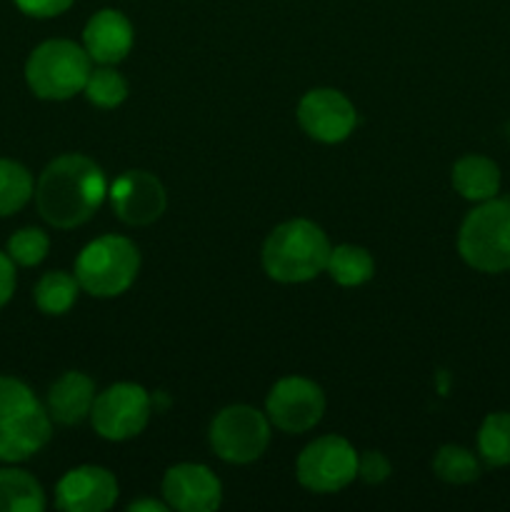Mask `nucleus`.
Segmentation results:
<instances>
[{
    "label": "nucleus",
    "mask_w": 510,
    "mask_h": 512,
    "mask_svg": "<svg viewBox=\"0 0 510 512\" xmlns=\"http://www.w3.org/2000/svg\"><path fill=\"white\" fill-rule=\"evenodd\" d=\"M105 193L108 185L100 165L85 155L68 153L55 158L40 173L35 185V203L45 223L70 230L90 220V215L103 203Z\"/></svg>",
    "instance_id": "1"
},
{
    "label": "nucleus",
    "mask_w": 510,
    "mask_h": 512,
    "mask_svg": "<svg viewBox=\"0 0 510 512\" xmlns=\"http://www.w3.org/2000/svg\"><path fill=\"white\" fill-rule=\"evenodd\" d=\"M50 415L18 378L0 375V463H23L50 440Z\"/></svg>",
    "instance_id": "2"
},
{
    "label": "nucleus",
    "mask_w": 510,
    "mask_h": 512,
    "mask_svg": "<svg viewBox=\"0 0 510 512\" xmlns=\"http://www.w3.org/2000/svg\"><path fill=\"white\" fill-rule=\"evenodd\" d=\"M330 243L310 220H288L268 235L263 245V268L278 283H305L325 270Z\"/></svg>",
    "instance_id": "3"
},
{
    "label": "nucleus",
    "mask_w": 510,
    "mask_h": 512,
    "mask_svg": "<svg viewBox=\"0 0 510 512\" xmlns=\"http://www.w3.org/2000/svg\"><path fill=\"white\" fill-rule=\"evenodd\" d=\"M458 253L480 273L510 270V200L490 198L470 210L458 233Z\"/></svg>",
    "instance_id": "4"
},
{
    "label": "nucleus",
    "mask_w": 510,
    "mask_h": 512,
    "mask_svg": "<svg viewBox=\"0 0 510 512\" xmlns=\"http://www.w3.org/2000/svg\"><path fill=\"white\" fill-rule=\"evenodd\" d=\"M140 270L135 243L120 235H103L80 250L75 260V280L95 298H115L133 285Z\"/></svg>",
    "instance_id": "5"
},
{
    "label": "nucleus",
    "mask_w": 510,
    "mask_h": 512,
    "mask_svg": "<svg viewBox=\"0 0 510 512\" xmlns=\"http://www.w3.org/2000/svg\"><path fill=\"white\" fill-rule=\"evenodd\" d=\"M90 55L73 40H45L25 63V80L43 100H68L85 90Z\"/></svg>",
    "instance_id": "6"
},
{
    "label": "nucleus",
    "mask_w": 510,
    "mask_h": 512,
    "mask_svg": "<svg viewBox=\"0 0 510 512\" xmlns=\"http://www.w3.org/2000/svg\"><path fill=\"white\" fill-rule=\"evenodd\" d=\"M268 440V420L250 405H230L210 423V445L225 463H253L265 453Z\"/></svg>",
    "instance_id": "7"
},
{
    "label": "nucleus",
    "mask_w": 510,
    "mask_h": 512,
    "mask_svg": "<svg viewBox=\"0 0 510 512\" xmlns=\"http://www.w3.org/2000/svg\"><path fill=\"white\" fill-rule=\"evenodd\" d=\"M295 475L313 493H338L358 475V453L345 438L325 435L300 453Z\"/></svg>",
    "instance_id": "8"
},
{
    "label": "nucleus",
    "mask_w": 510,
    "mask_h": 512,
    "mask_svg": "<svg viewBox=\"0 0 510 512\" xmlns=\"http://www.w3.org/2000/svg\"><path fill=\"white\" fill-rule=\"evenodd\" d=\"M90 420L100 438L128 440L145 430L150 420V395L135 383L110 385L100 395H95Z\"/></svg>",
    "instance_id": "9"
},
{
    "label": "nucleus",
    "mask_w": 510,
    "mask_h": 512,
    "mask_svg": "<svg viewBox=\"0 0 510 512\" xmlns=\"http://www.w3.org/2000/svg\"><path fill=\"white\" fill-rule=\"evenodd\" d=\"M268 418L283 433H305L315 428L325 413V395L313 380L290 378L278 380L268 395Z\"/></svg>",
    "instance_id": "10"
},
{
    "label": "nucleus",
    "mask_w": 510,
    "mask_h": 512,
    "mask_svg": "<svg viewBox=\"0 0 510 512\" xmlns=\"http://www.w3.org/2000/svg\"><path fill=\"white\" fill-rule=\"evenodd\" d=\"M298 123L313 140L340 143L358 125V113L340 90L315 88L300 100Z\"/></svg>",
    "instance_id": "11"
},
{
    "label": "nucleus",
    "mask_w": 510,
    "mask_h": 512,
    "mask_svg": "<svg viewBox=\"0 0 510 512\" xmlns=\"http://www.w3.org/2000/svg\"><path fill=\"white\" fill-rule=\"evenodd\" d=\"M118 500V480L98 465L68 470L55 488V505L68 512H103Z\"/></svg>",
    "instance_id": "12"
},
{
    "label": "nucleus",
    "mask_w": 510,
    "mask_h": 512,
    "mask_svg": "<svg viewBox=\"0 0 510 512\" xmlns=\"http://www.w3.org/2000/svg\"><path fill=\"white\" fill-rule=\"evenodd\" d=\"M113 210L123 223L150 225L165 213V188L145 170H128L110 188Z\"/></svg>",
    "instance_id": "13"
},
{
    "label": "nucleus",
    "mask_w": 510,
    "mask_h": 512,
    "mask_svg": "<svg viewBox=\"0 0 510 512\" xmlns=\"http://www.w3.org/2000/svg\"><path fill=\"white\" fill-rule=\"evenodd\" d=\"M163 498L168 508L180 512H210L220 508L223 488L205 465L180 463L165 473Z\"/></svg>",
    "instance_id": "14"
},
{
    "label": "nucleus",
    "mask_w": 510,
    "mask_h": 512,
    "mask_svg": "<svg viewBox=\"0 0 510 512\" xmlns=\"http://www.w3.org/2000/svg\"><path fill=\"white\" fill-rule=\"evenodd\" d=\"M83 45L90 60L100 65H115L133 48V25L120 10H98L85 25Z\"/></svg>",
    "instance_id": "15"
},
{
    "label": "nucleus",
    "mask_w": 510,
    "mask_h": 512,
    "mask_svg": "<svg viewBox=\"0 0 510 512\" xmlns=\"http://www.w3.org/2000/svg\"><path fill=\"white\" fill-rule=\"evenodd\" d=\"M95 403V383L85 373H65L48 390V415L60 425H78Z\"/></svg>",
    "instance_id": "16"
},
{
    "label": "nucleus",
    "mask_w": 510,
    "mask_h": 512,
    "mask_svg": "<svg viewBox=\"0 0 510 512\" xmlns=\"http://www.w3.org/2000/svg\"><path fill=\"white\" fill-rule=\"evenodd\" d=\"M453 188L473 203L495 198L500 190V168L483 155H465L453 165Z\"/></svg>",
    "instance_id": "17"
},
{
    "label": "nucleus",
    "mask_w": 510,
    "mask_h": 512,
    "mask_svg": "<svg viewBox=\"0 0 510 512\" xmlns=\"http://www.w3.org/2000/svg\"><path fill=\"white\" fill-rule=\"evenodd\" d=\"M45 493L38 480L18 468L0 470V512H40Z\"/></svg>",
    "instance_id": "18"
},
{
    "label": "nucleus",
    "mask_w": 510,
    "mask_h": 512,
    "mask_svg": "<svg viewBox=\"0 0 510 512\" xmlns=\"http://www.w3.org/2000/svg\"><path fill=\"white\" fill-rule=\"evenodd\" d=\"M325 270H328L330 278L338 285L355 288V285H363L373 278L375 263L365 248H358V245H338V248H330V258Z\"/></svg>",
    "instance_id": "19"
},
{
    "label": "nucleus",
    "mask_w": 510,
    "mask_h": 512,
    "mask_svg": "<svg viewBox=\"0 0 510 512\" xmlns=\"http://www.w3.org/2000/svg\"><path fill=\"white\" fill-rule=\"evenodd\" d=\"M78 280L75 275L63 273V270H50L35 285V305L45 315H65L78 300Z\"/></svg>",
    "instance_id": "20"
},
{
    "label": "nucleus",
    "mask_w": 510,
    "mask_h": 512,
    "mask_svg": "<svg viewBox=\"0 0 510 512\" xmlns=\"http://www.w3.org/2000/svg\"><path fill=\"white\" fill-rule=\"evenodd\" d=\"M33 175L15 160L0 158V218L13 215L33 198Z\"/></svg>",
    "instance_id": "21"
},
{
    "label": "nucleus",
    "mask_w": 510,
    "mask_h": 512,
    "mask_svg": "<svg viewBox=\"0 0 510 512\" xmlns=\"http://www.w3.org/2000/svg\"><path fill=\"white\" fill-rule=\"evenodd\" d=\"M478 453L490 468L510 465V413H490L478 433Z\"/></svg>",
    "instance_id": "22"
},
{
    "label": "nucleus",
    "mask_w": 510,
    "mask_h": 512,
    "mask_svg": "<svg viewBox=\"0 0 510 512\" xmlns=\"http://www.w3.org/2000/svg\"><path fill=\"white\" fill-rule=\"evenodd\" d=\"M433 470L440 480L453 485L473 483L480 478V463L470 450L460 445H443L433 460Z\"/></svg>",
    "instance_id": "23"
},
{
    "label": "nucleus",
    "mask_w": 510,
    "mask_h": 512,
    "mask_svg": "<svg viewBox=\"0 0 510 512\" xmlns=\"http://www.w3.org/2000/svg\"><path fill=\"white\" fill-rule=\"evenodd\" d=\"M85 95L98 108H115V105H120L128 98V83L113 68L90 70L88 83H85Z\"/></svg>",
    "instance_id": "24"
},
{
    "label": "nucleus",
    "mask_w": 510,
    "mask_h": 512,
    "mask_svg": "<svg viewBox=\"0 0 510 512\" xmlns=\"http://www.w3.org/2000/svg\"><path fill=\"white\" fill-rule=\"evenodd\" d=\"M48 250L50 238L40 228H23L10 235L8 240V255L13 258V263L23 265V268L43 263Z\"/></svg>",
    "instance_id": "25"
},
{
    "label": "nucleus",
    "mask_w": 510,
    "mask_h": 512,
    "mask_svg": "<svg viewBox=\"0 0 510 512\" xmlns=\"http://www.w3.org/2000/svg\"><path fill=\"white\" fill-rule=\"evenodd\" d=\"M358 475L370 485L383 483L390 475V463L383 453L378 450H365L363 455H358Z\"/></svg>",
    "instance_id": "26"
},
{
    "label": "nucleus",
    "mask_w": 510,
    "mask_h": 512,
    "mask_svg": "<svg viewBox=\"0 0 510 512\" xmlns=\"http://www.w3.org/2000/svg\"><path fill=\"white\" fill-rule=\"evenodd\" d=\"M75 0H15L20 10L30 18H55V15L65 13Z\"/></svg>",
    "instance_id": "27"
},
{
    "label": "nucleus",
    "mask_w": 510,
    "mask_h": 512,
    "mask_svg": "<svg viewBox=\"0 0 510 512\" xmlns=\"http://www.w3.org/2000/svg\"><path fill=\"white\" fill-rule=\"evenodd\" d=\"M15 293V263L10 255L0 253V308L13 298Z\"/></svg>",
    "instance_id": "28"
},
{
    "label": "nucleus",
    "mask_w": 510,
    "mask_h": 512,
    "mask_svg": "<svg viewBox=\"0 0 510 512\" xmlns=\"http://www.w3.org/2000/svg\"><path fill=\"white\" fill-rule=\"evenodd\" d=\"M130 512L150 510V512H165L168 510V503H158V500H138V503H130Z\"/></svg>",
    "instance_id": "29"
}]
</instances>
